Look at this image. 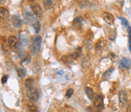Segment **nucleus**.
<instances>
[{"instance_id": "f257e3e1", "label": "nucleus", "mask_w": 131, "mask_h": 112, "mask_svg": "<svg viewBox=\"0 0 131 112\" xmlns=\"http://www.w3.org/2000/svg\"><path fill=\"white\" fill-rule=\"evenodd\" d=\"M40 44H41V37L38 35H36L31 39L29 44V51L33 56L36 55V54L39 52Z\"/></svg>"}, {"instance_id": "f03ea898", "label": "nucleus", "mask_w": 131, "mask_h": 112, "mask_svg": "<svg viewBox=\"0 0 131 112\" xmlns=\"http://www.w3.org/2000/svg\"><path fill=\"white\" fill-rule=\"evenodd\" d=\"M18 41H19L18 47L24 49V47L28 45V42H29L28 33L26 31H20L18 34Z\"/></svg>"}, {"instance_id": "7ed1b4c3", "label": "nucleus", "mask_w": 131, "mask_h": 112, "mask_svg": "<svg viewBox=\"0 0 131 112\" xmlns=\"http://www.w3.org/2000/svg\"><path fill=\"white\" fill-rule=\"evenodd\" d=\"M26 95H27L28 98L29 99L31 102H36L39 98L38 90L36 89L35 87L26 89Z\"/></svg>"}, {"instance_id": "20e7f679", "label": "nucleus", "mask_w": 131, "mask_h": 112, "mask_svg": "<svg viewBox=\"0 0 131 112\" xmlns=\"http://www.w3.org/2000/svg\"><path fill=\"white\" fill-rule=\"evenodd\" d=\"M23 17H24V20L26 23H34L36 20L35 18V15L33 14V12H31L28 10H24V12H23Z\"/></svg>"}, {"instance_id": "39448f33", "label": "nucleus", "mask_w": 131, "mask_h": 112, "mask_svg": "<svg viewBox=\"0 0 131 112\" xmlns=\"http://www.w3.org/2000/svg\"><path fill=\"white\" fill-rule=\"evenodd\" d=\"M118 98H119V105L121 108H124L128 103V97L125 91H120L118 93Z\"/></svg>"}, {"instance_id": "423d86ee", "label": "nucleus", "mask_w": 131, "mask_h": 112, "mask_svg": "<svg viewBox=\"0 0 131 112\" xmlns=\"http://www.w3.org/2000/svg\"><path fill=\"white\" fill-rule=\"evenodd\" d=\"M94 106L98 110H100L104 106V97L101 95H97L93 100Z\"/></svg>"}, {"instance_id": "0eeeda50", "label": "nucleus", "mask_w": 131, "mask_h": 112, "mask_svg": "<svg viewBox=\"0 0 131 112\" xmlns=\"http://www.w3.org/2000/svg\"><path fill=\"white\" fill-rule=\"evenodd\" d=\"M7 42H8L9 46L11 47V49H15V48H18V46H19L18 39L14 36H11L8 37Z\"/></svg>"}, {"instance_id": "6e6552de", "label": "nucleus", "mask_w": 131, "mask_h": 112, "mask_svg": "<svg viewBox=\"0 0 131 112\" xmlns=\"http://www.w3.org/2000/svg\"><path fill=\"white\" fill-rule=\"evenodd\" d=\"M31 9L33 10V13H34L35 15H36V16H38V17L42 16V14H43V12H42V9L38 4H36V3L33 4L31 6Z\"/></svg>"}, {"instance_id": "1a4fd4ad", "label": "nucleus", "mask_w": 131, "mask_h": 112, "mask_svg": "<svg viewBox=\"0 0 131 112\" xmlns=\"http://www.w3.org/2000/svg\"><path fill=\"white\" fill-rule=\"evenodd\" d=\"M11 22H12V24L14 25V27L15 28H20L21 25H22V20H21V19L19 18V15H14L11 16Z\"/></svg>"}, {"instance_id": "9d476101", "label": "nucleus", "mask_w": 131, "mask_h": 112, "mask_svg": "<svg viewBox=\"0 0 131 112\" xmlns=\"http://www.w3.org/2000/svg\"><path fill=\"white\" fill-rule=\"evenodd\" d=\"M103 18L104 19V21L109 24H113V23H114V17L109 12H104Z\"/></svg>"}, {"instance_id": "9b49d317", "label": "nucleus", "mask_w": 131, "mask_h": 112, "mask_svg": "<svg viewBox=\"0 0 131 112\" xmlns=\"http://www.w3.org/2000/svg\"><path fill=\"white\" fill-rule=\"evenodd\" d=\"M121 68H130L131 66V62L129 58H122L119 63Z\"/></svg>"}, {"instance_id": "f8f14e48", "label": "nucleus", "mask_w": 131, "mask_h": 112, "mask_svg": "<svg viewBox=\"0 0 131 112\" xmlns=\"http://www.w3.org/2000/svg\"><path fill=\"white\" fill-rule=\"evenodd\" d=\"M61 61L63 63H65L66 65L69 66V65L72 64V63H73V58H71V56L64 55L61 58Z\"/></svg>"}, {"instance_id": "ddd939ff", "label": "nucleus", "mask_w": 131, "mask_h": 112, "mask_svg": "<svg viewBox=\"0 0 131 112\" xmlns=\"http://www.w3.org/2000/svg\"><path fill=\"white\" fill-rule=\"evenodd\" d=\"M81 66L84 70H87L90 67V58L88 56H85L83 58V61L81 63Z\"/></svg>"}, {"instance_id": "4468645a", "label": "nucleus", "mask_w": 131, "mask_h": 112, "mask_svg": "<svg viewBox=\"0 0 131 112\" xmlns=\"http://www.w3.org/2000/svg\"><path fill=\"white\" fill-rule=\"evenodd\" d=\"M81 54H82V48L79 46V47L76 48V50L74 51V52L71 53L70 56H71V58H73V59H77V58L80 56Z\"/></svg>"}, {"instance_id": "2eb2a0df", "label": "nucleus", "mask_w": 131, "mask_h": 112, "mask_svg": "<svg viewBox=\"0 0 131 112\" xmlns=\"http://www.w3.org/2000/svg\"><path fill=\"white\" fill-rule=\"evenodd\" d=\"M85 92H86V94L87 96L88 97V98L91 99V100H94V98H95V93H94L93 90L91 89V88H88V87H87L86 89H85Z\"/></svg>"}, {"instance_id": "dca6fc26", "label": "nucleus", "mask_w": 131, "mask_h": 112, "mask_svg": "<svg viewBox=\"0 0 131 112\" xmlns=\"http://www.w3.org/2000/svg\"><path fill=\"white\" fill-rule=\"evenodd\" d=\"M0 15H1V16L3 17V18L7 19L8 17H9L10 14H9V12H8V10L7 9V8H3V7H2V8H0Z\"/></svg>"}, {"instance_id": "f3484780", "label": "nucleus", "mask_w": 131, "mask_h": 112, "mask_svg": "<svg viewBox=\"0 0 131 112\" xmlns=\"http://www.w3.org/2000/svg\"><path fill=\"white\" fill-rule=\"evenodd\" d=\"M34 80L33 78H28L27 80L24 82V85H25V88L28 89V88H32V87H34Z\"/></svg>"}, {"instance_id": "a211bd4d", "label": "nucleus", "mask_w": 131, "mask_h": 112, "mask_svg": "<svg viewBox=\"0 0 131 112\" xmlns=\"http://www.w3.org/2000/svg\"><path fill=\"white\" fill-rule=\"evenodd\" d=\"M33 29H34L35 33L37 34V33H40V21L39 20L35 21V22L33 24Z\"/></svg>"}, {"instance_id": "6ab92c4d", "label": "nucleus", "mask_w": 131, "mask_h": 112, "mask_svg": "<svg viewBox=\"0 0 131 112\" xmlns=\"http://www.w3.org/2000/svg\"><path fill=\"white\" fill-rule=\"evenodd\" d=\"M73 26H74V28H78V29L81 28V27H82V20H81V19L80 18H76V19H74Z\"/></svg>"}, {"instance_id": "aec40b11", "label": "nucleus", "mask_w": 131, "mask_h": 112, "mask_svg": "<svg viewBox=\"0 0 131 112\" xmlns=\"http://www.w3.org/2000/svg\"><path fill=\"white\" fill-rule=\"evenodd\" d=\"M27 106H28V109L29 112H38V108L36 106H35L33 103L32 102H29L27 104Z\"/></svg>"}, {"instance_id": "412c9836", "label": "nucleus", "mask_w": 131, "mask_h": 112, "mask_svg": "<svg viewBox=\"0 0 131 112\" xmlns=\"http://www.w3.org/2000/svg\"><path fill=\"white\" fill-rule=\"evenodd\" d=\"M104 45H105V42H104V40L100 39L97 42L96 45H95V48H96L97 50H101L104 47Z\"/></svg>"}, {"instance_id": "4be33fe9", "label": "nucleus", "mask_w": 131, "mask_h": 112, "mask_svg": "<svg viewBox=\"0 0 131 112\" xmlns=\"http://www.w3.org/2000/svg\"><path fill=\"white\" fill-rule=\"evenodd\" d=\"M16 72H17V74H18V76H19V77H24L26 75L25 69L22 68V67H18V68H16Z\"/></svg>"}, {"instance_id": "5701e85b", "label": "nucleus", "mask_w": 131, "mask_h": 112, "mask_svg": "<svg viewBox=\"0 0 131 112\" xmlns=\"http://www.w3.org/2000/svg\"><path fill=\"white\" fill-rule=\"evenodd\" d=\"M30 61H31V56L30 55H26L25 57L24 58V59L22 60V62H21V65H24V66H25V65H27L28 64V63H30Z\"/></svg>"}, {"instance_id": "b1692460", "label": "nucleus", "mask_w": 131, "mask_h": 112, "mask_svg": "<svg viewBox=\"0 0 131 112\" xmlns=\"http://www.w3.org/2000/svg\"><path fill=\"white\" fill-rule=\"evenodd\" d=\"M43 3H44V7H45V8L46 10L50 9L53 5V1H51V0H45Z\"/></svg>"}, {"instance_id": "393cba45", "label": "nucleus", "mask_w": 131, "mask_h": 112, "mask_svg": "<svg viewBox=\"0 0 131 112\" xmlns=\"http://www.w3.org/2000/svg\"><path fill=\"white\" fill-rule=\"evenodd\" d=\"M113 70H114L113 68H111V69H109V70H108L107 72H104V75H103V78H104V79H108V78H109V76H111V73H112V72H113Z\"/></svg>"}, {"instance_id": "a878e982", "label": "nucleus", "mask_w": 131, "mask_h": 112, "mask_svg": "<svg viewBox=\"0 0 131 112\" xmlns=\"http://www.w3.org/2000/svg\"><path fill=\"white\" fill-rule=\"evenodd\" d=\"M74 93V89H68L66 90V97H67V98H70V97H71L72 95H73Z\"/></svg>"}, {"instance_id": "bb28decb", "label": "nucleus", "mask_w": 131, "mask_h": 112, "mask_svg": "<svg viewBox=\"0 0 131 112\" xmlns=\"http://www.w3.org/2000/svg\"><path fill=\"white\" fill-rule=\"evenodd\" d=\"M119 19H121V24L122 25L124 26V27H129L128 26V20H127L125 18H124V17H119Z\"/></svg>"}, {"instance_id": "cd10ccee", "label": "nucleus", "mask_w": 131, "mask_h": 112, "mask_svg": "<svg viewBox=\"0 0 131 112\" xmlns=\"http://www.w3.org/2000/svg\"><path fill=\"white\" fill-rule=\"evenodd\" d=\"M7 79H8V76H4L3 78H2V83H3V84H5V83H7Z\"/></svg>"}, {"instance_id": "c85d7f7f", "label": "nucleus", "mask_w": 131, "mask_h": 112, "mask_svg": "<svg viewBox=\"0 0 131 112\" xmlns=\"http://www.w3.org/2000/svg\"><path fill=\"white\" fill-rule=\"evenodd\" d=\"M127 31H128L129 40H131V28H130V27H128V28H127Z\"/></svg>"}, {"instance_id": "c756f323", "label": "nucleus", "mask_w": 131, "mask_h": 112, "mask_svg": "<svg viewBox=\"0 0 131 112\" xmlns=\"http://www.w3.org/2000/svg\"><path fill=\"white\" fill-rule=\"evenodd\" d=\"M87 111L88 112H95L94 107H93V106H89V107L87 108Z\"/></svg>"}, {"instance_id": "7c9ffc66", "label": "nucleus", "mask_w": 131, "mask_h": 112, "mask_svg": "<svg viewBox=\"0 0 131 112\" xmlns=\"http://www.w3.org/2000/svg\"><path fill=\"white\" fill-rule=\"evenodd\" d=\"M129 50L131 53V40H129Z\"/></svg>"}, {"instance_id": "2f4dec72", "label": "nucleus", "mask_w": 131, "mask_h": 112, "mask_svg": "<svg viewBox=\"0 0 131 112\" xmlns=\"http://www.w3.org/2000/svg\"><path fill=\"white\" fill-rule=\"evenodd\" d=\"M126 112H131V105H130V106H128V108H127Z\"/></svg>"}]
</instances>
